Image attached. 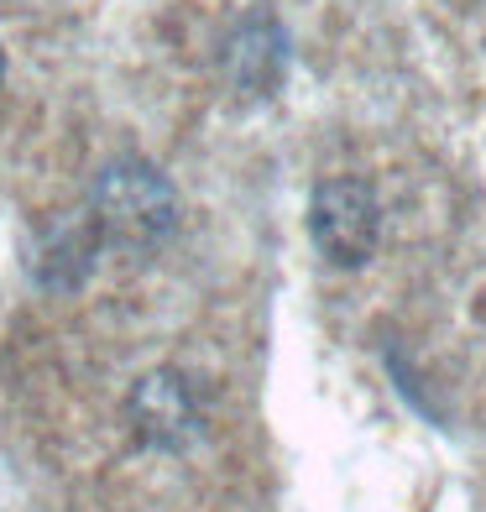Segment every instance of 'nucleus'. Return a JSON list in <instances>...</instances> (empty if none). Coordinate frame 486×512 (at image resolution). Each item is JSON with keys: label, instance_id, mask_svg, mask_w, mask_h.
<instances>
[{"label": "nucleus", "instance_id": "nucleus-1", "mask_svg": "<svg viewBox=\"0 0 486 512\" xmlns=\"http://www.w3.org/2000/svg\"><path fill=\"white\" fill-rule=\"evenodd\" d=\"M314 236L335 262H366L377 246V204L361 183H330L314 199Z\"/></svg>", "mask_w": 486, "mask_h": 512}, {"label": "nucleus", "instance_id": "nucleus-2", "mask_svg": "<svg viewBox=\"0 0 486 512\" xmlns=\"http://www.w3.org/2000/svg\"><path fill=\"white\" fill-rule=\"evenodd\" d=\"M0 74H6V58H0Z\"/></svg>", "mask_w": 486, "mask_h": 512}]
</instances>
